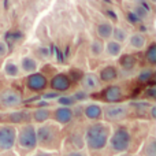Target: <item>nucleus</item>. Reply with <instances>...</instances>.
<instances>
[{
  "mask_svg": "<svg viewBox=\"0 0 156 156\" xmlns=\"http://www.w3.org/2000/svg\"><path fill=\"white\" fill-rule=\"evenodd\" d=\"M111 130H112L111 125L104 121L90 122L89 126H86L82 137L85 148L89 152L104 151L108 145V138H110Z\"/></svg>",
  "mask_w": 156,
  "mask_h": 156,
  "instance_id": "f257e3e1",
  "label": "nucleus"
},
{
  "mask_svg": "<svg viewBox=\"0 0 156 156\" xmlns=\"http://www.w3.org/2000/svg\"><path fill=\"white\" fill-rule=\"evenodd\" d=\"M36 134H37V147L43 151L56 152L62 147V126L55 123L54 121L36 125Z\"/></svg>",
  "mask_w": 156,
  "mask_h": 156,
  "instance_id": "f03ea898",
  "label": "nucleus"
},
{
  "mask_svg": "<svg viewBox=\"0 0 156 156\" xmlns=\"http://www.w3.org/2000/svg\"><path fill=\"white\" fill-rule=\"evenodd\" d=\"M132 144H133V134L129 130V127L116 126L115 129L111 130L107 148H110L114 152V155L127 154L130 151V148H132Z\"/></svg>",
  "mask_w": 156,
  "mask_h": 156,
  "instance_id": "7ed1b4c3",
  "label": "nucleus"
},
{
  "mask_svg": "<svg viewBox=\"0 0 156 156\" xmlns=\"http://www.w3.org/2000/svg\"><path fill=\"white\" fill-rule=\"evenodd\" d=\"M21 151L33 154L37 151V134H36V125L23 123L16 127V144Z\"/></svg>",
  "mask_w": 156,
  "mask_h": 156,
  "instance_id": "20e7f679",
  "label": "nucleus"
},
{
  "mask_svg": "<svg viewBox=\"0 0 156 156\" xmlns=\"http://www.w3.org/2000/svg\"><path fill=\"white\" fill-rule=\"evenodd\" d=\"M130 107L126 103H111L103 105V119L107 123H116L122 122L129 116Z\"/></svg>",
  "mask_w": 156,
  "mask_h": 156,
  "instance_id": "39448f33",
  "label": "nucleus"
},
{
  "mask_svg": "<svg viewBox=\"0 0 156 156\" xmlns=\"http://www.w3.org/2000/svg\"><path fill=\"white\" fill-rule=\"evenodd\" d=\"M16 126L14 123H0V152H7L15 148Z\"/></svg>",
  "mask_w": 156,
  "mask_h": 156,
  "instance_id": "423d86ee",
  "label": "nucleus"
},
{
  "mask_svg": "<svg viewBox=\"0 0 156 156\" xmlns=\"http://www.w3.org/2000/svg\"><path fill=\"white\" fill-rule=\"evenodd\" d=\"M23 103V97H22L21 92L16 89H4L0 93V107L3 108H18L19 105Z\"/></svg>",
  "mask_w": 156,
  "mask_h": 156,
  "instance_id": "0eeeda50",
  "label": "nucleus"
},
{
  "mask_svg": "<svg viewBox=\"0 0 156 156\" xmlns=\"http://www.w3.org/2000/svg\"><path fill=\"white\" fill-rule=\"evenodd\" d=\"M74 119V110L73 107H63V105H58L51 115V121L58 123L59 126H66V125L71 123Z\"/></svg>",
  "mask_w": 156,
  "mask_h": 156,
  "instance_id": "6e6552de",
  "label": "nucleus"
},
{
  "mask_svg": "<svg viewBox=\"0 0 156 156\" xmlns=\"http://www.w3.org/2000/svg\"><path fill=\"white\" fill-rule=\"evenodd\" d=\"M26 88L32 92L40 93L48 88V80L43 73H33L26 76Z\"/></svg>",
  "mask_w": 156,
  "mask_h": 156,
  "instance_id": "1a4fd4ad",
  "label": "nucleus"
},
{
  "mask_svg": "<svg viewBox=\"0 0 156 156\" xmlns=\"http://www.w3.org/2000/svg\"><path fill=\"white\" fill-rule=\"evenodd\" d=\"M48 86L56 93H65L71 88V80L65 73L55 74L51 78V81H48Z\"/></svg>",
  "mask_w": 156,
  "mask_h": 156,
  "instance_id": "9d476101",
  "label": "nucleus"
},
{
  "mask_svg": "<svg viewBox=\"0 0 156 156\" xmlns=\"http://www.w3.org/2000/svg\"><path fill=\"white\" fill-rule=\"evenodd\" d=\"M81 86H82L83 92H86L88 94H90V93H94V92H97V90L101 89V82H100L97 74L86 73V74H83L82 80H81Z\"/></svg>",
  "mask_w": 156,
  "mask_h": 156,
  "instance_id": "9b49d317",
  "label": "nucleus"
},
{
  "mask_svg": "<svg viewBox=\"0 0 156 156\" xmlns=\"http://www.w3.org/2000/svg\"><path fill=\"white\" fill-rule=\"evenodd\" d=\"M18 66H19V70H21V74L29 76V74L37 73L38 69H40V62H38L36 58L29 56V55H25V56L21 58Z\"/></svg>",
  "mask_w": 156,
  "mask_h": 156,
  "instance_id": "f8f14e48",
  "label": "nucleus"
},
{
  "mask_svg": "<svg viewBox=\"0 0 156 156\" xmlns=\"http://www.w3.org/2000/svg\"><path fill=\"white\" fill-rule=\"evenodd\" d=\"M83 116L89 122L103 121V105L100 103H88L83 107Z\"/></svg>",
  "mask_w": 156,
  "mask_h": 156,
  "instance_id": "ddd939ff",
  "label": "nucleus"
},
{
  "mask_svg": "<svg viewBox=\"0 0 156 156\" xmlns=\"http://www.w3.org/2000/svg\"><path fill=\"white\" fill-rule=\"evenodd\" d=\"M103 97L104 100L111 104V103H121V100L123 99V90L119 85H110L108 88L104 89L103 92Z\"/></svg>",
  "mask_w": 156,
  "mask_h": 156,
  "instance_id": "4468645a",
  "label": "nucleus"
},
{
  "mask_svg": "<svg viewBox=\"0 0 156 156\" xmlns=\"http://www.w3.org/2000/svg\"><path fill=\"white\" fill-rule=\"evenodd\" d=\"M51 115H52V110L48 107H37L32 111V123L33 125H41L45 122L51 121Z\"/></svg>",
  "mask_w": 156,
  "mask_h": 156,
  "instance_id": "2eb2a0df",
  "label": "nucleus"
},
{
  "mask_svg": "<svg viewBox=\"0 0 156 156\" xmlns=\"http://www.w3.org/2000/svg\"><path fill=\"white\" fill-rule=\"evenodd\" d=\"M127 44L133 51H143L148 45V38L143 33H133V34H129Z\"/></svg>",
  "mask_w": 156,
  "mask_h": 156,
  "instance_id": "dca6fc26",
  "label": "nucleus"
},
{
  "mask_svg": "<svg viewBox=\"0 0 156 156\" xmlns=\"http://www.w3.org/2000/svg\"><path fill=\"white\" fill-rule=\"evenodd\" d=\"M122 51H123V45L119 43H116L115 40L110 38V40L104 41V54L107 55L111 59H116L122 55Z\"/></svg>",
  "mask_w": 156,
  "mask_h": 156,
  "instance_id": "f3484780",
  "label": "nucleus"
},
{
  "mask_svg": "<svg viewBox=\"0 0 156 156\" xmlns=\"http://www.w3.org/2000/svg\"><path fill=\"white\" fill-rule=\"evenodd\" d=\"M97 77H99L100 82H114L118 78V70H116L115 66L107 65L100 69Z\"/></svg>",
  "mask_w": 156,
  "mask_h": 156,
  "instance_id": "a211bd4d",
  "label": "nucleus"
},
{
  "mask_svg": "<svg viewBox=\"0 0 156 156\" xmlns=\"http://www.w3.org/2000/svg\"><path fill=\"white\" fill-rule=\"evenodd\" d=\"M119 66H121L122 71L125 73H132L136 67H137V58L132 54H126L123 56H119Z\"/></svg>",
  "mask_w": 156,
  "mask_h": 156,
  "instance_id": "6ab92c4d",
  "label": "nucleus"
},
{
  "mask_svg": "<svg viewBox=\"0 0 156 156\" xmlns=\"http://www.w3.org/2000/svg\"><path fill=\"white\" fill-rule=\"evenodd\" d=\"M112 29H114V25L108 21H104V22H100L99 25L96 26V34H97V38L103 41H107L111 38L112 36Z\"/></svg>",
  "mask_w": 156,
  "mask_h": 156,
  "instance_id": "aec40b11",
  "label": "nucleus"
},
{
  "mask_svg": "<svg viewBox=\"0 0 156 156\" xmlns=\"http://www.w3.org/2000/svg\"><path fill=\"white\" fill-rule=\"evenodd\" d=\"M3 73L8 78H18L21 76V70H19L18 63L14 59H7L3 63Z\"/></svg>",
  "mask_w": 156,
  "mask_h": 156,
  "instance_id": "412c9836",
  "label": "nucleus"
},
{
  "mask_svg": "<svg viewBox=\"0 0 156 156\" xmlns=\"http://www.w3.org/2000/svg\"><path fill=\"white\" fill-rule=\"evenodd\" d=\"M89 54L92 58H101L104 54V41L100 38H94L89 44Z\"/></svg>",
  "mask_w": 156,
  "mask_h": 156,
  "instance_id": "4be33fe9",
  "label": "nucleus"
},
{
  "mask_svg": "<svg viewBox=\"0 0 156 156\" xmlns=\"http://www.w3.org/2000/svg\"><path fill=\"white\" fill-rule=\"evenodd\" d=\"M111 38H112V40H115L116 43H119V44H122V45H123L125 43H127V38H129V32H127L125 27H122V26H114Z\"/></svg>",
  "mask_w": 156,
  "mask_h": 156,
  "instance_id": "5701e85b",
  "label": "nucleus"
},
{
  "mask_svg": "<svg viewBox=\"0 0 156 156\" xmlns=\"http://www.w3.org/2000/svg\"><path fill=\"white\" fill-rule=\"evenodd\" d=\"M141 156H156V141H155L154 136H151L145 141L144 148H143V155Z\"/></svg>",
  "mask_w": 156,
  "mask_h": 156,
  "instance_id": "b1692460",
  "label": "nucleus"
},
{
  "mask_svg": "<svg viewBox=\"0 0 156 156\" xmlns=\"http://www.w3.org/2000/svg\"><path fill=\"white\" fill-rule=\"evenodd\" d=\"M145 60L149 63L151 67H154V66L156 65V44L155 43L147 45V48H145Z\"/></svg>",
  "mask_w": 156,
  "mask_h": 156,
  "instance_id": "393cba45",
  "label": "nucleus"
},
{
  "mask_svg": "<svg viewBox=\"0 0 156 156\" xmlns=\"http://www.w3.org/2000/svg\"><path fill=\"white\" fill-rule=\"evenodd\" d=\"M56 104L63 105V107H74L77 104V101L73 97V94H62V96L56 97Z\"/></svg>",
  "mask_w": 156,
  "mask_h": 156,
  "instance_id": "a878e982",
  "label": "nucleus"
},
{
  "mask_svg": "<svg viewBox=\"0 0 156 156\" xmlns=\"http://www.w3.org/2000/svg\"><path fill=\"white\" fill-rule=\"evenodd\" d=\"M133 14H134L138 19H147L149 16V10L144 4H137L133 8Z\"/></svg>",
  "mask_w": 156,
  "mask_h": 156,
  "instance_id": "bb28decb",
  "label": "nucleus"
},
{
  "mask_svg": "<svg viewBox=\"0 0 156 156\" xmlns=\"http://www.w3.org/2000/svg\"><path fill=\"white\" fill-rule=\"evenodd\" d=\"M152 76H154V70H152V67H145L138 73L137 80L140 81V82H148V81L152 78Z\"/></svg>",
  "mask_w": 156,
  "mask_h": 156,
  "instance_id": "cd10ccee",
  "label": "nucleus"
},
{
  "mask_svg": "<svg viewBox=\"0 0 156 156\" xmlns=\"http://www.w3.org/2000/svg\"><path fill=\"white\" fill-rule=\"evenodd\" d=\"M8 51H10V48H8L7 41L3 40V38H0V59H3V58L7 56Z\"/></svg>",
  "mask_w": 156,
  "mask_h": 156,
  "instance_id": "c85d7f7f",
  "label": "nucleus"
},
{
  "mask_svg": "<svg viewBox=\"0 0 156 156\" xmlns=\"http://www.w3.org/2000/svg\"><path fill=\"white\" fill-rule=\"evenodd\" d=\"M73 97L76 99V101H82V100H86L88 99V93L86 92H83V90H81V92H76V93L73 94Z\"/></svg>",
  "mask_w": 156,
  "mask_h": 156,
  "instance_id": "c756f323",
  "label": "nucleus"
},
{
  "mask_svg": "<svg viewBox=\"0 0 156 156\" xmlns=\"http://www.w3.org/2000/svg\"><path fill=\"white\" fill-rule=\"evenodd\" d=\"M63 156H88L85 152H82L81 149H74V151H69L66 152Z\"/></svg>",
  "mask_w": 156,
  "mask_h": 156,
  "instance_id": "7c9ffc66",
  "label": "nucleus"
},
{
  "mask_svg": "<svg viewBox=\"0 0 156 156\" xmlns=\"http://www.w3.org/2000/svg\"><path fill=\"white\" fill-rule=\"evenodd\" d=\"M148 114H149V118H151L152 121H155V119H156V104H154V103H152V104L149 105Z\"/></svg>",
  "mask_w": 156,
  "mask_h": 156,
  "instance_id": "2f4dec72",
  "label": "nucleus"
},
{
  "mask_svg": "<svg viewBox=\"0 0 156 156\" xmlns=\"http://www.w3.org/2000/svg\"><path fill=\"white\" fill-rule=\"evenodd\" d=\"M32 156H56L55 152H48V151H40V152H34Z\"/></svg>",
  "mask_w": 156,
  "mask_h": 156,
  "instance_id": "473e14b6",
  "label": "nucleus"
},
{
  "mask_svg": "<svg viewBox=\"0 0 156 156\" xmlns=\"http://www.w3.org/2000/svg\"><path fill=\"white\" fill-rule=\"evenodd\" d=\"M0 156H19V155L14 149H11V151H7V152H0Z\"/></svg>",
  "mask_w": 156,
  "mask_h": 156,
  "instance_id": "72a5a7b5",
  "label": "nucleus"
},
{
  "mask_svg": "<svg viewBox=\"0 0 156 156\" xmlns=\"http://www.w3.org/2000/svg\"><path fill=\"white\" fill-rule=\"evenodd\" d=\"M149 96H151V99H155V89H152V90H148Z\"/></svg>",
  "mask_w": 156,
  "mask_h": 156,
  "instance_id": "f704fd0d",
  "label": "nucleus"
},
{
  "mask_svg": "<svg viewBox=\"0 0 156 156\" xmlns=\"http://www.w3.org/2000/svg\"><path fill=\"white\" fill-rule=\"evenodd\" d=\"M114 156H132V155H129V154H116Z\"/></svg>",
  "mask_w": 156,
  "mask_h": 156,
  "instance_id": "c9c22d12",
  "label": "nucleus"
},
{
  "mask_svg": "<svg viewBox=\"0 0 156 156\" xmlns=\"http://www.w3.org/2000/svg\"><path fill=\"white\" fill-rule=\"evenodd\" d=\"M149 2H151L152 4H156V0H149Z\"/></svg>",
  "mask_w": 156,
  "mask_h": 156,
  "instance_id": "e433bc0d",
  "label": "nucleus"
},
{
  "mask_svg": "<svg viewBox=\"0 0 156 156\" xmlns=\"http://www.w3.org/2000/svg\"><path fill=\"white\" fill-rule=\"evenodd\" d=\"M140 156H141V155H140Z\"/></svg>",
  "mask_w": 156,
  "mask_h": 156,
  "instance_id": "4c0bfd02",
  "label": "nucleus"
}]
</instances>
